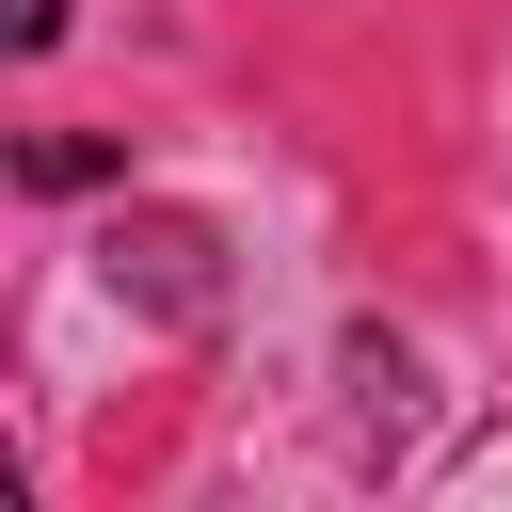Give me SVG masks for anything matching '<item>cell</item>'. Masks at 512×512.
Listing matches in <instances>:
<instances>
[{"label": "cell", "instance_id": "1", "mask_svg": "<svg viewBox=\"0 0 512 512\" xmlns=\"http://www.w3.org/2000/svg\"><path fill=\"white\" fill-rule=\"evenodd\" d=\"M16 176H32V192H96V176H112V144H96V128H48Z\"/></svg>", "mask_w": 512, "mask_h": 512}, {"label": "cell", "instance_id": "2", "mask_svg": "<svg viewBox=\"0 0 512 512\" xmlns=\"http://www.w3.org/2000/svg\"><path fill=\"white\" fill-rule=\"evenodd\" d=\"M48 32H64V0H16V48H48Z\"/></svg>", "mask_w": 512, "mask_h": 512}]
</instances>
